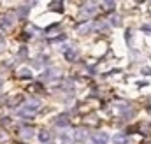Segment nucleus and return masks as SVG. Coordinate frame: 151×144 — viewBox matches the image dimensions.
<instances>
[{
	"mask_svg": "<svg viewBox=\"0 0 151 144\" xmlns=\"http://www.w3.org/2000/svg\"><path fill=\"white\" fill-rule=\"evenodd\" d=\"M81 12H83V14H86V16L95 14V12H97V4H95V2H88V4H84Z\"/></svg>",
	"mask_w": 151,
	"mask_h": 144,
	"instance_id": "3",
	"label": "nucleus"
},
{
	"mask_svg": "<svg viewBox=\"0 0 151 144\" xmlns=\"http://www.w3.org/2000/svg\"><path fill=\"white\" fill-rule=\"evenodd\" d=\"M18 76H19V77H25V79H32V72L28 71V69H21Z\"/></svg>",
	"mask_w": 151,
	"mask_h": 144,
	"instance_id": "15",
	"label": "nucleus"
},
{
	"mask_svg": "<svg viewBox=\"0 0 151 144\" xmlns=\"http://www.w3.org/2000/svg\"><path fill=\"white\" fill-rule=\"evenodd\" d=\"M142 74H151V69H142Z\"/></svg>",
	"mask_w": 151,
	"mask_h": 144,
	"instance_id": "24",
	"label": "nucleus"
},
{
	"mask_svg": "<svg viewBox=\"0 0 151 144\" xmlns=\"http://www.w3.org/2000/svg\"><path fill=\"white\" fill-rule=\"evenodd\" d=\"M142 30H144V32H151V25H144Z\"/></svg>",
	"mask_w": 151,
	"mask_h": 144,
	"instance_id": "23",
	"label": "nucleus"
},
{
	"mask_svg": "<svg viewBox=\"0 0 151 144\" xmlns=\"http://www.w3.org/2000/svg\"><path fill=\"white\" fill-rule=\"evenodd\" d=\"M56 76H58V71L49 69L47 72H44V74H42V79H44V81H51V79H53V77H56Z\"/></svg>",
	"mask_w": 151,
	"mask_h": 144,
	"instance_id": "10",
	"label": "nucleus"
},
{
	"mask_svg": "<svg viewBox=\"0 0 151 144\" xmlns=\"http://www.w3.org/2000/svg\"><path fill=\"white\" fill-rule=\"evenodd\" d=\"M39 111V100H32V102H28V104H25L23 107L18 111V114L19 116H23V118H32V116H35Z\"/></svg>",
	"mask_w": 151,
	"mask_h": 144,
	"instance_id": "1",
	"label": "nucleus"
},
{
	"mask_svg": "<svg viewBox=\"0 0 151 144\" xmlns=\"http://www.w3.org/2000/svg\"><path fill=\"white\" fill-rule=\"evenodd\" d=\"M47 144H53V143H47Z\"/></svg>",
	"mask_w": 151,
	"mask_h": 144,
	"instance_id": "26",
	"label": "nucleus"
},
{
	"mask_svg": "<svg viewBox=\"0 0 151 144\" xmlns=\"http://www.w3.org/2000/svg\"><path fill=\"white\" fill-rule=\"evenodd\" d=\"M56 28H60V25H58V23H55V25H51V27H47V28H46V32L49 34V32H53V30H56Z\"/></svg>",
	"mask_w": 151,
	"mask_h": 144,
	"instance_id": "19",
	"label": "nucleus"
},
{
	"mask_svg": "<svg viewBox=\"0 0 151 144\" xmlns=\"http://www.w3.org/2000/svg\"><path fill=\"white\" fill-rule=\"evenodd\" d=\"M91 28H93V27L88 23V25H83V27H79V32H81V34H86V32H90Z\"/></svg>",
	"mask_w": 151,
	"mask_h": 144,
	"instance_id": "16",
	"label": "nucleus"
},
{
	"mask_svg": "<svg viewBox=\"0 0 151 144\" xmlns=\"http://www.w3.org/2000/svg\"><path fill=\"white\" fill-rule=\"evenodd\" d=\"M65 144H67V143H65Z\"/></svg>",
	"mask_w": 151,
	"mask_h": 144,
	"instance_id": "27",
	"label": "nucleus"
},
{
	"mask_svg": "<svg viewBox=\"0 0 151 144\" xmlns=\"http://www.w3.org/2000/svg\"><path fill=\"white\" fill-rule=\"evenodd\" d=\"M65 39H67V37L62 34V35H56V39H53V42H58V40H65Z\"/></svg>",
	"mask_w": 151,
	"mask_h": 144,
	"instance_id": "20",
	"label": "nucleus"
},
{
	"mask_svg": "<svg viewBox=\"0 0 151 144\" xmlns=\"http://www.w3.org/2000/svg\"><path fill=\"white\" fill-rule=\"evenodd\" d=\"M42 90V86L40 84H32L30 88H28V91H40Z\"/></svg>",
	"mask_w": 151,
	"mask_h": 144,
	"instance_id": "18",
	"label": "nucleus"
},
{
	"mask_svg": "<svg viewBox=\"0 0 151 144\" xmlns=\"http://www.w3.org/2000/svg\"><path fill=\"white\" fill-rule=\"evenodd\" d=\"M113 141H114V144H127V141H128V137H127L125 134H116Z\"/></svg>",
	"mask_w": 151,
	"mask_h": 144,
	"instance_id": "12",
	"label": "nucleus"
},
{
	"mask_svg": "<svg viewBox=\"0 0 151 144\" xmlns=\"http://www.w3.org/2000/svg\"><path fill=\"white\" fill-rule=\"evenodd\" d=\"M55 123H56V127H69V114H60V116H56Z\"/></svg>",
	"mask_w": 151,
	"mask_h": 144,
	"instance_id": "5",
	"label": "nucleus"
},
{
	"mask_svg": "<svg viewBox=\"0 0 151 144\" xmlns=\"http://www.w3.org/2000/svg\"><path fill=\"white\" fill-rule=\"evenodd\" d=\"M19 135L25 137V139H28V137L34 135V128H32V127H23V128L19 130Z\"/></svg>",
	"mask_w": 151,
	"mask_h": 144,
	"instance_id": "9",
	"label": "nucleus"
},
{
	"mask_svg": "<svg viewBox=\"0 0 151 144\" xmlns=\"http://www.w3.org/2000/svg\"><path fill=\"white\" fill-rule=\"evenodd\" d=\"M39 141L42 144H47L51 141V134H49L47 130H40V132H39Z\"/></svg>",
	"mask_w": 151,
	"mask_h": 144,
	"instance_id": "8",
	"label": "nucleus"
},
{
	"mask_svg": "<svg viewBox=\"0 0 151 144\" xmlns=\"http://www.w3.org/2000/svg\"><path fill=\"white\" fill-rule=\"evenodd\" d=\"M119 21H121V18H119V16H113V18H111V25H114V27H118V25H119Z\"/></svg>",
	"mask_w": 151,
	"mask_h": 144,
	"instance_id": "17",
	"label": "nucleus"
},
{
	"mask_svg": "<svg viewBox=\"0 0 151 144\" xmlns=\"http://www.w3.org/2000/svg\"><path fill=\"white\" fill-rule=\"evenodd\" d=\"M12 21H14L12 16H4V18L0 19V28H2V30H4V28H11V27H12Z\"/></svg>",
	"mask_w": 151,
	"mask_h": 144,
	"instance_id": "6",
	"label": "nucleus"
},
{
	"mask_svg": "<svg viewBox=\"0 0 151 144\" xmlns=\"http://www.w3.org/2000/svg\"><path fill=\"white\" fill-rule=\"evenodd\" d=\"M49 9L51 11H56V12H63V2H51L49 4Z\"/></svg>",
	"mask_w": 151,
	"mask_h": 144,
	"instance_id": "11",
	"label": "nucleus"
},
{
	"mask_svg": "<svg viewBox=\"0 0 151 144\" xmlns=\"http://www.w3.org/2000/svg\"><path fill=\"white\" fill-rule=\"evenodd\" d=\"M102 7H104V11H107V12H111L116 9V2L113 0H107V2H102Z\"/></svg>",
	"mask_w": 151,
	"mask_h": 144,
	"instance_id": "13",
	"label": "nucleus"
},
{
	"mask_svg": "<svg viewBox=\"0 0 151 144\" xmlns=\"http://www.w3.org/2000/svg\"><path fill=\"white\" fill-rule=\"evenodd\" d=\"M83 137H84V135H83V130H77V132H76V139H79V141H81Z\"/></svg>",
	"mask_w": 151,
	"mask_h": 144,
	"instance_id": "21",
	"label": "nucleus"
},
{
	"mask_svg": "<svg viewBox=\"0 0 151 144\" xmlns=\"http://www.w3.org/2000/svg\"><path fill=\"white\" fill-rule=\"evenodd\" d=\"M65 58H67L69 62H74L76 58H77V51H74V49H67V51H65Z\"/></svg>",
	"mask_w": 151,
	"mask_h": 144,
	"instance_id": "14",
	"label": "nucleus"
},
{
	"mask_svg": "<svg viewBox=\"0 0 151 144\" xmlns=\"http://www.w3.org/2000/svg\"><path fill=\"white\" fill-rule=\"evenodd\" d=\"M19 56H27V48H25V46L19 49Z\"/></svg>",
	"mask_w": 151,
	"mask_h": 144,
	"instance_id": "22",
	"label": "nucleus"
},
{
	"mask_svg": "<svg viewBox=\"0 0 151 144\" xmlns=\"http://www.w3.org/2000/svg\"><path fill=\"white\" fill-rule=\"evenodd\" d=\"M21 102H23V95H16V97H12V99L7 100V106L9 107H18Z\"/></svg>",
	"mask_w": 151,
	"mask_h": 144,
	"instance_id": "7",
	"label": "nucleus"
},
{
	"mask_svg": "<svg viewBox=\"0 0 151 144\" xmlns=\"http://www.w3.org/2000/svg\"><path fill=\"white\" fill-rule=\"evenodd\" d=\"M91 143L93 144H107L109 143V137H107V134H104V132H97V134L91 135Z\"/></svg>",
	"mask_w": 151,
	"mask_h": 144,
	"instance_id": "2",
	"label": "nucleus"
},
{
	"mask_svg": "<svg viewBox=\"0 0 151 144\" xmlns=\"http://www.w3.org/2000/svg\"><path fill=\"white\" fill-rule=\"evenodd\" d=\"M2 84H4V81H2V77H0V88H2Z\"/></svg>",
	"mask_w": 151,
	"mask_h": 144,
	"instance_id": "25",
	"label": "nucleus"
},
{
	"mask_svg": "<svg viewBox=\"0 0 151 144\" xmlns=\"http://www.w3.org/2000/svg\"><path fill=\"white\" fill-rule=\"evenodd\" d=\"M32 5H35V2H30V4H27V5H21V7L18 9V16H19V18H27L28 12H30L28 7H32Z\"/></svg>",
	"mask_w": 151,
	"mask_h": 144,
	"instance_id": "4",
	"label": "nucleus"
}]
</instances>
